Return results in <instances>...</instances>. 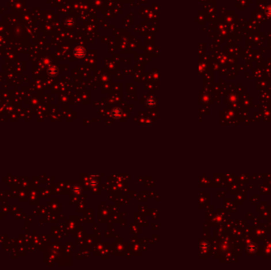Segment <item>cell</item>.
<instances>
[{"mask_svg":"<svg viewBox=\"0 0 271 270\" xmlns=\"http://www.w3.org/2000/svg\"><path fill=\"white\" fill-rule=\"evenodd\" d=\"M74 54L75 55V56L78 58H82L85 55H86V51L85 49L82 47H77L75 51H74Z\"/></svg>","mask_w":271,"mask_h":270,"instance_id":"cell-1","label":"cell"}]
</instances>
